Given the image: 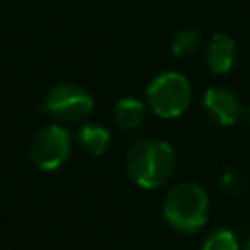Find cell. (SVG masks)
<instances>
[{"label":"cell","instance_id":"cell-1","mask_svg":"<svg viewBox=\"0 0 250 250\" xmlns=\"http://www.w3.org/2000/svg\"><path fill=\"white\" fill-rule=\"evenodd\" d=\"M176 170V150L170 143L148 139L137 143L127 156V174L129 178L145 188L156 189L164 186Z\"/></svg>","mask_w":250,"mask_h":250},{"label":"cell","instance_id":"cell-2","mask_svg":"<svg viewBox=\"0 0 250 250\" xmlns=\"http://www.w3.org/2000/svg\"><path fill=\"white\" fill-rule=\"evenodd\" d=\"M164 219L174 230L184 234L201 230L209 219L207 191L193 182L174 186L164 199Z\"/></svg>","mask_w":250,"mask_h":250},{"label":"cell","instance_id":"cell-3","mask_svg":"<svg viewBox=\"0 0 250 250\" xmlns=\"http://www.w3.org/2000/svg\"><path fill=\"white\" fill-rule=\"evenodd\" d=\"M146 102L154 115L162 119L180 117L191 102V84L180 72H162L146 88Z\"/></svg>","mask_w":250,"mask_h":250},{"label":"cell","instance_id":"cell-4","mask_svg":"<svg viewBox=\"0 0 250 250\" xmlns=\"http://www.w3.org/2000/svg\"><path fill=\"white\" fill-rule=\"evenodd\" d=\"M41 109L57 121L78 123L94 111V98L78 84L61 82L47 92Z\"/></svg>","mask_w":250,"mask_h":250},{"label":"cell","instance_id":"cell-5","mask_svg":"<svg viewBox=\"0 0 250 250\" xmlns=\"http://www.w3.org/2000/svg\"><path fill=\"white\" fill-rule=\"evenodd\" d=\"M70 150H72L70 133L59 123L41 127L33 135L29 145V156L33 164L43 172H53L61 168L68 160Z\"/></svg>","mask_w":250,"mask_h":250},{"label":"cell","instance_id":"cell-6","mask_svg":"<svg viewBox=\"0 0 250 250\" xmlns=\"http://www.w3.org/2000/svg\"><path fill=\"white\" fill-rule=\"evenodd\" d=\"M203 109L205 113L211 117V121H215L217 125H234L238 121V117L242 115V104L238 100V96L223 86H215L205 90L203 94Z\"/></svg>","mask_w":250,"mask_h":250},{"label":"cell","instance_id":"cell-7","mask_svg":"<svg viewBox=\"0 0 250 250\" xmlns=\"http://www.w3.org/2000/svg\"><path fill=\"white\" fill-rule=\"evenodd\" d=\"M238 59V49L236 43L230 35L227 33H215L209 43H207V53H205V61L211 72L215 74H227L234 68Z\"/></svg>","mask_w":250,"mask_h":250},{"label":"cell","instance_id":"cell-8","mask_svg":"<svg viewBox=\"0 0 250 250\" xmlns=\"http://www.w3.org/2000/svg\"><path fill=\"white\" fill-rule=\"evenodd\" d=\"M146 113V105L137 98H121L113 107V119L115 125L123 131L137 129Z\"/></svg>","mask_w":250,"mask_h":250},{"label":"cell","instance_id":"cell-9","mask_svg":"<svg viewBox=\"0 0 250 250\" xmlns=\"http://www.w3.org/2000/svg\"><path fill=\"white\" fill-rule=\"evenodd\" d=\"M78 143L88 154L102 156L111 145V133L98 123H86L78 131Z\"/></svg>","mask_w":250,"mask_h":250},{"label":"cell","instance_id":"cell-10","mask_svg":"<svg viewBox=\"0 0 250 250\" xmlns=\"http://www.w3.org/2000/svg\"><path fill=\"white\" fill-rule=\"evenodd\" d=\"M201 250H240V244L230 229H217L203 240Z\"/></svg>","mask_w":250,"mask_h":250},{"label":"cell","instance_id":"cell-11","mask_svg":"<svg viewBox=\"0 0 250 250\" xmlns=\"http://www.w3.org/2000/svg\"><path fill=\"white\" fill-rule=\"evenodd\" d=\"M199 47V33L195 29H184L180 33H176L174 41H172V53L180 59H188L191 57Z\"/></svg>","mask_w":250,"mask_h":250},{"label":"cell","instance_id":"cell-12","mask_svg":"<svg viewBox=\"0 0 250 250\" xmlns=\"http://www.w3.org/2000/svg\"><path fill=\"white\" fill-rule=\"evenodd\" d=\"M244 119H246V123L250 125V107H248V109L244 111Z\"/></svg>","mask_w":250,"mask_h":250},{"label":"cell","instance_id":"cell-13","mask_svg":"<svg viewBox=\"0 0 250 250\" xmlns=\"http://www.w3.org/2000/svg\"><path fill=\"white\" fill-rule=\"evenodd\" d=\"M244 250H250V240H248V244L244 246Z\"/></svg>","mask_w":250,"mask_h":250}]
</instances>
